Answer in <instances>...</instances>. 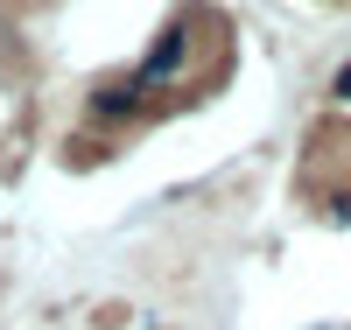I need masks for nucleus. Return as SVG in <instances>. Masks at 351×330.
<instances>
[{
	"label": "nucleus",
	"instance_id": "f257e3e1",
	"mask_svg": "<svg viewBox=\"0 0 351 330\" xmlns=\"http://www.w3.org/2000/svg\"><path fill=\"white\" fill-rule=\"evenodd\" d=\"M183 64H190V28H183V21H176V28H169V36L155 43V56H148V64H141V71H134V84H141V92H148V84H169V78H176V71H183Z\"/></svg>",
	"mask_w": 351,
	"mask_h": 330
},
{
	"label": "nucleus",
	"instance_id": "f03ea898",
	"mask_svg": "<svg viewBox=\"0 0 351 330\" xmlns=\"http://www.w3.org/2000/svg\"><path fill=\"white\" fill-rule=\"evenodd\" d=\"M92 106H99L106 119H127V113H141V84H106Z\"/></svg>",
	"mask_w": 351,
	"mask_h": 330
},
{
	"label": "nucleus",
	"instance_id": "7ed1b4c3",
	"mask_svg": "<svg viewBox=\"0 0 351 330\" xmlns=\"http://www.w3.org/2000/svg\"><path fill=\"white\" fill-rule=\"evenodd\" d=\"M337 99H351V64H344V71H337Z\"/></svg>",
	"mask_w": 351,
	"mask_h": 330
}]
</instances>
